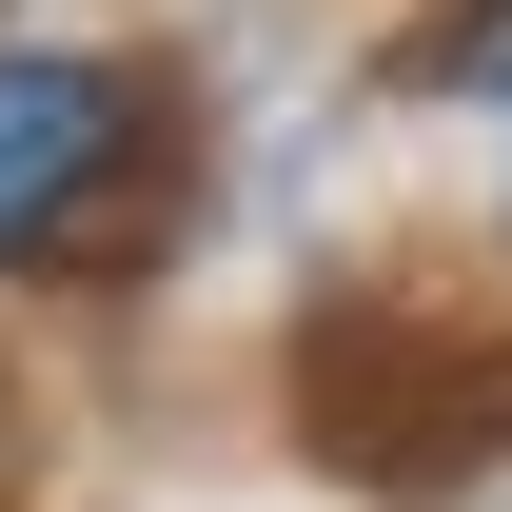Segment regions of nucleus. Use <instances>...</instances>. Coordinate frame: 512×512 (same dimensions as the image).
Masks as SVG:
<instances>
[{"mask_svg":"<svg viewBox=\"0 0 512 512\" xmlns=\"http://www.w3.org/2000/svg\"><path fill=\"white\" fill-rule=\"evenodd\" d=\"M138 138H158V79H138V60L0 40V276H60V256H99V217L158 178Z\"/></svg>","mask_w":512,"mask_h":512,"instance_id":"nucleus-1","label":"nucleus"}]
</instances>
